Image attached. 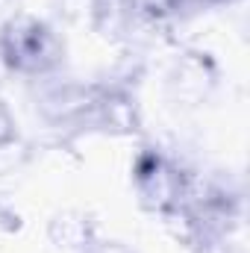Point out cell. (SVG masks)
Segmentation results:
<instances>
[{
    "instance_id": "2",
    "label": "cell",
    "mask_w": 250,
    "mask_h": 253,
    "mask_svg": "<svg viewBox=\"0 0 250 253\" xmlns=\"http://www.w3.org/2000/svg\"><path fill=\"white\" fill-rule=\"evenodd\" d=\"M191 174L194 168H188L180 156L168 153L159 144H147L132 162V189L147 212L171 221L186 200Z\"/></svg>"
},
{
    "instance_id": "3",
    "label": "cell",
    "mask_w": 250,
    "mask_h": 253,
    "mask_svg": "<svg viewBox=\"0 0 250 253\" xmlns=\"http://www.w3.org/2000/svg\"><path fill=\"white\" fill-rule=\"evenodd\" d=\"M165 85L177 103L197 106L218 85V71L212 59L200 50H177L165 71Z\"/></svg>"
},
{
    "instance_id": "1",
    "label": "cell",
    "mask_w": 250,
    "mask_h": 253,
    "mask_svg": "<svg viewBox=\"0 0 250 253\" xmlns=\"http://www.w3.org/2000/svg\"><path fill=\"white\" fill-rule=\"evenodd\" d=\"M65 65V39L62 33L36 15L12 12L0 21V68L24 77V80H42Z\"/></svg>"
},
{
    "instance_id": "4",
    "label": "cell",
    "mask_w": 250,
    "mask_h": 253,
    "mask_svg": "<svg viewBox=\"0 0 250 253\" xmlns=\"http://www.w3.org/2000/svg\"><path fill=\"white\" fill-rule=\"evenodd\" d=\"M50 242L53 248H59L65 253H80L94 236H97V227L94 221L85 215V212H77V209H65L59 212L53 221H50Z\"/></svg>"
},
{
    "instance_id": "6",
    "label": "cell",
    "mask_w": 250,
    "mask_h": 253,
    "mask_svg": "<svg viewBox=\"0 0 250 253\" xmlns=\"http://www.w3.org/2000/svg\"><path fill=\"white\" fill-rule=\"evenodd\" d=\"M80 253H132V251L126 248L124 242H118V239H103V236L97 233Z\"/></svg>"
},
{
    "instance_id": "5",
    "label": "cell",
    "mask_w": 250,
    "mask_h": 253,
    "mask_svg": "<svg viewBox=\"0 0 250 253\" xmlns=\"http://www.w3.org/2000/svg\"><path fill=\"white\" fill-rule=\"evenodd\" d=\"M15 138H18L15 115H12L9 103L3 100V94H0V147H3V144H9V141H15Z\"/></svg>"
}]
</instances>
